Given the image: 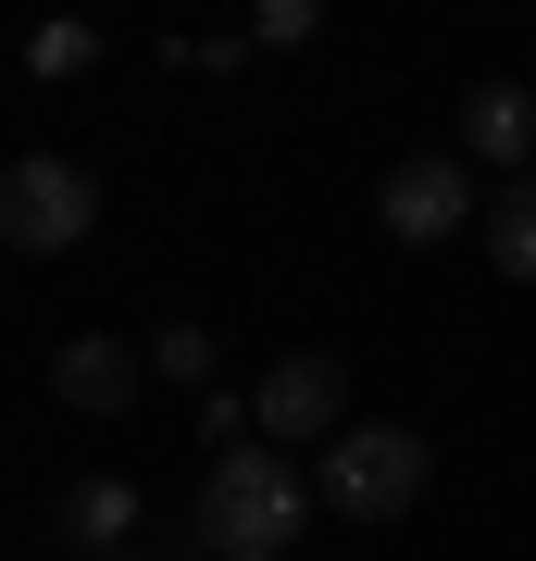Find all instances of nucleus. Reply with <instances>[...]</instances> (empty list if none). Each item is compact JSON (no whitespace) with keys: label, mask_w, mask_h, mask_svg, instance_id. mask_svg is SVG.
I'll return each instance as SVG.
<instances>
[{"label":"nucleus","mask_w":536,"mask_h":561,"mask_svg":"<svg viewBox=\"0 0 536 561\" xmlns=\"http://www.w3.org/2000/svg\"><path fill=\"white\" fill-rule=\"evenodd\" d=\"M199 449H250V400H238V387H213V400H199Z\"/></svg>","instance_id":"obj_12"},{"label":"nucleus","mask_w":536,"mask_h":561,"mask_svg":"<svg viewBox=\"0 0 536 561\" xmlns=\"http://www.w3.org/2000/svg\"><path fill=\"white\" fill-rule=\"evenodd\" d=\"M487 262H499L512 287H536V175H512V187L487 201Z\"/></svg>","instance_id":"obj_9"},{"label":"nucleus","mask_w":536,"mask_h":561,"mask_svg":"<svg viewBox=\"0 0 536 561\" xmlns=\"http://www.w3.org/2000/svg\"><path fill=\"white\" fill-rule=\"evenodd\" d=\"M113 561H162V549H113Z\"/></svg>","instance_id":"obj_14"},{"label":"nucleus","mask_w":536,"mask_h":561,"mask_svg":"<svg viewBox=\"0 0 536 561\" xmlns=\"http://www.w3.org/2000/svg\"><path fill=\"white\" fill-rule=\"evenodd\" d=\"M138 387H150L138 337H62L50 350V400H76V412H138Z\"/></svg>","instance_id":"obj_6"},{"label":"nucleus","mask_w":536,"mask_h":561,"mask_svg":"<svg viewBox=\"0 0 536 561\" xmlns=\"http://www.w3.org/2000/svg\"><path fill=\"white\" fill-rule=\"evenodd\" d=\"M299 524H312V486L287 474V449H225L213 474H199V500H187V549H213V561H287L299 549Z\"/></svg>","instance_id":"obj_1"},{"label":"nucleus","mask_w":536,"mask_h":561,"mask_svg":"<svg viewBox=\"0 0 536 561\" xmlns=\"http://www.w3.org/2000/svg\"><path fill=\"white\" fill-rule=\"evenodd\" d=\"M62 537H76L88 561H113L125 537H138V486H125V474H76V486H62Z\"/></svg>","instance_id":"obj_8"},{"label":"nucleus","mask_w":536,"mask_h":561,"mask_svg":"<svg viewBox=\"0 0 536 561\" xmlns=\"http://www.w3.org/2000/svg\"><path fill=\"white\" fill-rule=\"evenodd\" d=\"M150 375L162 387H213V324H162V337H150Z\"/></svg>","instance_id":"obj_11"},{"label":"nucleus","mask_w":536,"mask_h":561,"mask_svg":"<svg viewBox=\"0 0 536 561\" xmlns=\"http://www.w3.org/2000/svg\"><path fill=\"white\" fill-rule=\"evenodd\" d=\"M250 38H262V50H299V38H312V0H262Z\"/></svg>","instance_id":"obj_13"},{"label":"nucleus","mask_w":536,"mask_h":561,"mask_svg":"<svg viewBox=\"0 0 536 561\" xmlns=\"http://www.w3.org/2000/svg\"><path fill=\"white\" fill-rule=\"evenodd\" d=\"M375 213H387V238H412V250H437V238H461V213H475V175H461L449 150H412V162H387V187H375Z\"/></svg>","instance_id":"obj_5"},{"label":"nucleus","mask_w":536,"mask_h":561,"mask_svg":"<svg viewBox=\"0 0 536 561\" xmlns=\"http://www.w3.org/2000/svg\"><path fill=\"white\" fill-rule=\"evenodd\" d=\"M461 150H475V162H512V175H536V88H512V76L461 88Z\"/></svg>","instance_id":"obj_7"},{"label":"nucleus","mask_w":536,"mask_h":561,"mask_svg":"<svg viewBox=\"0 0 536 561\" xmlns=\"http://www.w3.org/2000/svg\"><path fill=\"white\" fill-rule=\"evenodd\" d=\"M88 225H100V187L76 175V162L38 150V162H13V175H0V250H38V262H50V250H76Z\"/></svg>","instance_id":"obj_3"},{"label":"nucleus","mask_w":536,"mask_h":561,"mask_svg":"<svg viewBox=\"0 0 536 561\" xmlns=\"http://www.w3.org/2000/svg\"><path fill=\"white\" fill-rule=\"evenodd\" d=\"M88 62H100V25H76V13H62V25H38V38H25V76H38V88H76Z\"/></svg>","instance_id":"obj_10"},{"label":"nucleus","mask_w":536,"mask_h":561,"mask_svg":"<svg viewBox=\"0 0 536 561\" xmlns=\"http://www.w3.org/2000/svg\"><path fill=\"white\" fill-rule=\"evenodd\" d=\"M350 375H338V350H287L275 362V375H262L250 387V424H262V449H275V437H324V449H338L350 437Z\"/></svg>","instance_id":"obj_4"},{"label":"nucleus","mask_w":536,"mask_h":561,"mask_svg":"<svg viewBox=\"0 0 536 561\" xmlns=\"http://www.w3.org/2000/svg\"><path fill=\"white\" fill-rule=\"evenodd\" d=\"M424 474H437V449L412 437V424H350L338 449H324V500L338 524H399L424 500Z\"/></svg>","instance_id":"obj_2"}]
</instances>
